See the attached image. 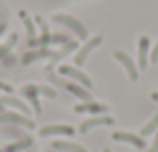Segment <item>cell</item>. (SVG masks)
<instances>
[{
    "label": "cell",
    "instance_id": "obj_5",
    "mask_svg": "<svg viewBox=\"0 0 158 152\" xmlns=\"http://www.w3.org/2000/svg\"><path fill=\"white\" fill-rule=\"evenodd\" d=\"M100 42H102V36H100V34L94 36V38H90L88 42H86L84 46H82L80 50L76 52V56H74V64H76V66H82V64L86 62V56H88L90 52H92V50H94V48H96Z\"/></svg>",
    "mask_w": 158,
    "mask_h": 152
},
{
    "label": "cell",
    "instance_id": "obj_6",
    "mask_svg": "<svg viewBox=\"0 0 158 152\" xmlns=\"http://www.w3.org/2000/svg\"><path fill=\"white\" fill-rule=\"evenodd\" d=\"M114 140H120V142H128L130 146H134L136 150H146V142H144L142 136H136L132 132H114L112 134Z\"/></svg>",
    "mask_w": 158,
    "mask_h": 152
},
{
    "label": "cell",
    "instance_id": "obj_15",
    "mask_svg": "<svg viewBox=\"0 0 158 152\" xmlns=\"http://www.w3.org/2000/svg\"><path fill=\"white\" fill-rule=\"evenodd\" d=\"M64 88L70 90V92H72L76 98H80L82 102H94L92 100V94H88V90H86V88H80V86H76L74 82H64Z\"/></svg>",
    "mask_w": 158,
    "mask_h": 152
},
{
    "label": "cell",
    "instance_id": "obj_9",
    "mask_svg": "<svg viewBox=\"0 0 158 152\" xmlns=\"http://www.w3.org/2000/svg\"><path fill=\"white\" fill-rule=\"evenodd\" d=\"M0 106H10V108H16L20 114H26V116L32 112L30 106H28L24 100H20V98H16V96H10V94H6V96H0Z\"/></svg>",
    "mask_w": 158,
    "mask_h": 152
},
{
    "label": "cell",
    "instance_id": "obj_17",
    "mask_svg": "<svg viewBox=\"0 0 158 152\" xmlns=\"http://www.w3.org/2000/svg\"><path fill=\"white\" fill-rule=\"evenodd\" d=\"M16 40H18V34H16V32H10L8 38H6V42H0V60L6 58V54L12 50V46L16 44Z\"/></svg>",
    "mask_w": 158,
    "mask_h": 152
},
{
    "label": "cell",
    "instance_id": "obj_2",
    "mask_svg": "<svg viewBox=\"0 0 158 152\" xmlns=\"http://www.w3.org/2000/svg\"><path fill=\"white\" fill-rule=\"evenodd\" d=\"M52 20H54V22H58V24H64L66 28H70V30H72L80 40H86V38H88V30H86V26L80 22V20H76L74 16H68V14H54Z\"/></svg>",
    "mask_w": 158,
    "mask_h": 152
},
{
    "label": "cell",
    "instance_id": "obj_18",
    "mask_svg": "<svg viewBox=\"0 0 158 152\" xmlns=\"http://www.w3.org/2000/svg\"><path fill=\"white\" fill-rule=\"evenodd\" d=\"M46 56H52V52L48 50H38V52H28V54L22 56V64H32L34 60H40V58H46Z\"/></svg>",
    "mask_w": 158,
    "mask_h": 152
},
{
    "label": "cell",
    "instance_id": "obj_24",
    "mask_svg": "<svg viewBox=\"0 0 158 152\" xmlns=\"http://www.w3.org/2000/svg\"><path fill=\"white\" fill-rule=\"evenodd\" d=\"M4 30H6V24H0V36L4 34Z\"/></svg>",
    "mask_w": 158,
    "mask_h": 152
},
{
    "label": "cell",
    "instance_id": "obj_20",
    "mask_svg": "<svg viewBox=\"0 0 158 152\" xmlns=\"http://www.w3.org/2000/svg\"><path fill=\"white\" fill-rule=\"evenodd\" d=\"M0 92L12 94V92H14V86H12V84H8V82H0Z\"/></svg>",
    "mask_w": 158,
    "mask_h": 152
},
{
    "label": "cell",
    "instance_id": "obj_7",
    "mask_svg": "<svg viewBox=\"0 0 158 152\" xmlns=\"http://www.w3.org/2000/svg\"><path fill=\"white\" fill-rule=\"evenodd\" d=\"M114 56H116V60H118V62L128 70V76H130V80H132V82L138 80V66L132 62L130 56H128L126 52H122V50H116V52H114Z\"/></svg>",
    "mask_w": 158,
    "mask_h": 152
},
{
    "label": "cell",
    "instance_id": "obj_23",
    "mask_svg": "<svg viewBox=\"0 0 158 152\" xmlns=\"http://www.w3.org/2000/svg\"><path fill=\"white\" fill-rule=\"evenodd\" d=\"M150 98H152L154 102H158V92H152V94H150Z\"/></svg>",
    "mask_w": 158,
    "mask_h": 152
},
{
    "label": "cell",
    "instance_id": "obj_10",
    "mask_svg": "<svg viewBox=\"0 0 158 152\" xmlns=\"http://www.w3.org/2000/svg\"><path fill=\"white\" fill-rule=\"evenodd\" d=\"M114 124V118L112 116H94V118H88L80 124V132L86 134L90 128H96V126H112Z\"/></svg>",
    "mask_w": 158,
    "mask_h": 152
},
{
    "label": "cell",
    "instance_id": "obj_22",
    "mask_svg": "<svg viewBox=\"0 0 158 152\" xmlns=\"http://www.w3.org/2000/svg\"><path fill=\"white\" fill-rule=\"evenodd\" d=\"M146 152H158V134H156V140H154V144L150 146V148H148Z\"/></svg>",
    "mask_w": 158,
    "mask_h": 152
},
{
    "label": "cell",
    "instance_id": "obj_21",
    "mask_svg": "<svg viewBox=\"0 0 158 152\" xmlns=\"http://www.w3.org/2000/svg\"><path fill=\"white\" fill-rule=\"evenodd\" d=\"M150 62H158V44H156V46L154 48H152V54H150Z\"/></svg>",
    "mask_w": 158,
    "mask_h": 152
},
{
    "label": "cell",
    "instance_id": "obj_25",
    "mask_svg": "<svg viewBox=\"0 0 158 152\" xmlns=\"http://www.w3.org/2000/svg\"><path fill=\"white\" fill-rule=\"evenodd\" d=\"M4 112V106H0V114H2Z\"/></svg>",
    "mask_w": 158,
    "mask_h": 152
},
{
    "label": "cell",
    "instance_id": "obj_26",
    "mask_svg": "<svg viewBox=\"0 0 158 152\" xmlns=\"http://www.w3.org/2000/svg\"><path fill=\"white\" fill-rule=\"evenodd\" d=\"M102 152H110V150H108V148H104V150H102Z\"/></svg>",
    "mask_w": 158,
    "mask_h": 152
},
{
    "label": "cell",
    "instance_id": "obj_12",
    "mask_svg": "<svg viewBox=\"0 0 158 152\" xmlns=\"http://www.w3.org/2000/svg\"><path fill=\"white\" fill-rule=\"evenodd\" d=\"M32 138L30 136H22L20 140H16V142H10V144H6V146H2L0 148V152H24V150H28L32 146Z\"/></svg>",
    "mask_w": 158,
    "mask_h": 152
},
{
    "label": "cell",
    "instance_id": "obj_11",
    "mask_svg": "<svg viewBox=\"0 0 158 152\" xmlns=\"http://www.w3.org/2000/svg\"><path fill=\"white\" fill-rule=\"evenodd\" d=\"M148 48H150V40H148V36H142V38L138 40V68L140 70H144V68L150 64Z\"/></svg>",
    "mask_w": 158,
    "mask_h": 152
},
{
    "label": "cell",
    "instance_id": "obj_4",
    "mask_svg": "<svg viewBox=\"0 0 158 152\" xmlns=\"http://www.w3.org/2000/svg\"><path fill=\"white\" fill-rule=\"evenodd\" d=\"M76 132L74 126L70 124H48V126H42L38 130L40 136H56V134H64V136H72Z\"/></svg>",
    "mask_w": 158,
    "mask_h": 152
},
{
    "label": "cell",
    "instance_id": "obj_13",
    "mask_svg": "<svg viewBox=\"0 0 158 152\" xmlns=\"http://www.w3.org/2000/svg\"><path fill=\"white\" fill-rule=\"evenodd\" d=\"M18 16H20V20L24 22V26H26V32H28V44H30V46H34V44H36V28H34V22H32V18L28 16L26 10H20Z\"/></svg>",
    "mask_w": 158,
    "mask_h": 152
},
{
    "label": "cell",
    "instance_id": "obj_16",
    "mask_svg": "<svg viewBox=\"0 0 158 152\" xmlns=\"http://www.w3.org/2000/svg\"><path fill=\"white\" fill-rule=\"evenodd\" d=\"M52 148L54 150H60V152H88L84 146L76 144V142H64V140L52 142Z\"/></svg>",
    "mask_w": 158,
    "mask_h": 152
},
{
    "label": "cell",
    "instance_id": "obj_27",
    "mask_svg": "<svg viewBox=\"0 0 158 152\" xmlns=\"http://www.w3.org/2000/svg\"><path fill=\"white\" fill-rule=\"evenodd\" d=\"M24 152H30V150H24Z\"/></svg>",
    "mask_w": 158,
    "mask_h": 152
},
{
    "label": "cell",
    "instance_id": "obj_3",
    "mask_svg": "<svg viewBox=\"0 0 158 152\" xmlns=\"http://www.w3.org/2000/svg\"><path fill=\"white\" fill-rule=\"evenodd\" d=\"M0 124H16V126H22V128H28V130H32L36 126L34 120H32L30 116H26V114L6 112V110L0 114Z\"/></svg>",
    "mask_w": 158,
    "mask_h": 152
},
{
    "label": "cell",
    "instance_id": "obj_1",
    "mask_svg": "<svg viewBox=\"0 0 158 152\" xmlns=\"http://www.w3.org/2000/svg\"><path fill=\"white\" fill-rule=\"evenodd\" d=\"M20 94L22 96H26L28 100L32 102V106H34V112L40 114L42 110H40V102H38V96H48V98H56V90L50 88V86H40V84H26L20 88Z\"/></svg>",
    "mask_w": 158,
    "mask_h": 152
},
{
    "label": "cell",
    "instance_id": "obj_19",
    "mask_svg": "<svg viewBox=\"0 0 158 152\" xmlns=\"http://www.w3.org/2000/svg\"><path fill=\"white\" fill-rule=\"evenodd\" d=\"M156 128H158V112L154 114V118H152L148 124H144V126H142L140 134H142V136H150V134H154V132H156Z\"/></svg>",
    "mask_w": 158,
    "mask_h": 152
},
{
    "label": "cell",
    "instance_id": "obj_8",
    "mask_svg": "<svg viewBox=\"0 0 158 152\" xmlns=\"http://www.w3.org/2000/svg\"><path fill=\"white\" fill-rule=\"evenodd\" d=\"M60 74H64V76H70V78H74L76 82H80L84 88H92V80H90L88 76L84 74V72H80L78 68H74V66H60Z\"/></svg>",
    "mask_w": 158,
    "mask_h": 152
},
{
    "label": "cell",
    "instance_id": "obj_14",
    "mask_svg": "<svg viewBox=\"0 0 158 152\" xmlns=\"http://www.w3.org/2000/svg\"><path fill=\"white\" fill-rule=\"evenodd\" d=\"M104 104H98V102H84V104H76L74 106V112H90V114H102L106 112Z\"/></svg>",
    "mask_w": 158,
    "mask_h": 152
}]
</instances>
